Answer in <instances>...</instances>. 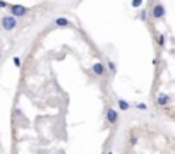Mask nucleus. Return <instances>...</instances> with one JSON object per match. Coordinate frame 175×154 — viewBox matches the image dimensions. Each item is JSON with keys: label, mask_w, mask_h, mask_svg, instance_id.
<instances>
[{"label": "nucleus", "mask_w": 175, "mask_h": 154, "mask_svg": "<svg viewBox=\"0 0 175 154\" xmlns=\"http://www.w3.org/2000/svg\"><path fill=\"white\" fill-rule=\"evenodd\" d=\"M105 116H107V122L110 123V125H115V123L119 122V113H117V110L112 108V106H108V108H107Z\"/></svg>", "instance_id": "obj_1"}, {"label": "nucleus", "mask_w": 175, "mask_h": 154, "mask_svg": "<svg viewBox=\"0 0 175 154\" xmlns=\"http://www.w3.org/2000/svg\"><path fill=\"white\" fill-rule=\"evenodd\" d=\"M91 72H93L94 75H98V77H103L105 74H107V65L101 64V62H96V64L91 65Z\"/></svg>", "instance_id": "obj_2"}, {"label": "nucleus", "mask_w": 175, "mask_h": 154, "mask_svg": "<svg viewBox=\"0 0 175 154\" xmlns=\"http://www.w3.org/2000/svg\"><path fill=\"white\" fill-rule=\"evenodd\" d=\"M170 101H172V98L167 93H160L158 96H156V106H160V108H162V106H168Z\"/></svg>", "instance_id": "obj_3"}, {"label": "nucleus", "mask_w": 175, "mask_h": 154, "mask_svg": "<svg viewBox=\"0 0 175 154\" xmlns=\"http://www.w3.org/2000/svg\"><path fill=\"white\" fill-rule=\"evenodd\" d=\"M165 16V9H163L162 3H156L155 7H153V17L155 19H162V17Z\"/></svg>", "instance_id": "obj_4"}, {"label": "nucleus", "mask_w": 175, "mask_h": 154, "mask_svg": "<svg viewBox=\"0 0 175 154\" xmlns=\"http://www.w3.org/2000/svg\"><path fill=\"white\" fill-rule=\"evenodd\" d=\"M117 106L120 108V111H127V110L130 108V103L125 101V100H120V98H119V100H117Z\"/></svg>", "instance_id": "obj_5"}, {"label": "nucleus", "mask_w": 175, "mask_h": 154, "mask_svg": "<svg viewBox=\"0 0 175 154\" xmlns=\"http://www.w3.org/2000/svg\"><path fill=\"white\" fill-rule=\"evenodd\" d=\"M53 24L58 26V28H65V26H69L71 23H69V19H65V17H58V19H55Z\"/></svg>", "instance_id": "obj_6"}, {"label": "nucleus", "mask_w": 175, "mask_h": 154, "mask_svg": "<svg viewBox=\"0 0 175 154\" xmlns=\"http://www.w3.org/2000/svg\"><path fill=\"white\" fill-rule=\"evenodd\" d=\"M107 67H108V70H110L112 74H115V72H117V65H115V62L108 60V62H107Z\"/></svg>", "instance_id": "obj_7"}, {"label": "nucleus", "mask_w": 175, "mask_h": 154, "mask_svg": "<svg viewBox=\"0 0 175 154\" xmlns=\"http://www.w3.org/2000/svg\"><path fill=\"white\" fill-rule=\"evenodd\" d=\"M136 108L139 110V111H146V110H148V105H146V103H137Z\"/></svg>", "instance_id": "obj_8"}, {"label": "nucleus", "mask_w": 175, "mask_h": 154, "mask_svg": "<svg viewBox=\"0 0 175 154\" xmlns=\"http://www.w3.org/2000/svg\"><path fill=\"white\" fill-rule=\"evenodd\" d=\"M156 38H158L156 41H158V45H160V46H165V36H163V34H158Z\"/></svg>", "instance_id": "obj_9"}, {"label": "nucleus", "mask_w": 175, "mask_h": 154, "mask_svg": "<svg viewBox=\"0 0 175 154\" xmlns=\"http://www.w3.org/2000/svg\"><path fill=\"white\" fill-rule=\"evenodd\" d=\"M129 142H130L132 146H136V144H137V137H136V135H130V137H129Z\"/></svg>", "instance_id": "obj_10"}, {"label": "nucleus", "mask_w": 175, "mask_h": 154, "mask_svg": "<svg viewBox=\"0 0 175 154\" xmlns=\"http://www.w3.org/2000/svg\"><path fill=\"white\" fill-rule=\"evenodd\" d=\"M132 5H136V7H139V5H141V0H134V2H132Z\"/></svg>", "instance_id": "obj_11"}, {"label": "nucleus", "mask_w": 175, "mask_h": 154, "mask_svg": "<svg viewBox=\"0 0 175 154\" xmlns=\"http://www.w3.org/2000/svg\"><path fill=\"white\" fill-rule=\"evenodd\" d=\"M107 154H114V152H112V151H108V152H107Z\"/></svg>", "instance_id": "obj_12"}]
</instances>
